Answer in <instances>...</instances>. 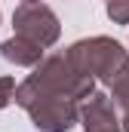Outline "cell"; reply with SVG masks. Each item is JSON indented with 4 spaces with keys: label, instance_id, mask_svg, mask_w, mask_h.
Masks as SVG:
<instances>
[{
    "label": "cell",
    "instance_id": "cell-1",
    "mask_svg": "<svg viewBox=\"0 0 129 132\" xmlns=\"http://www.w3.org/2000/svg\"><path fill=\"white\" fill-rule=\"evenodd\" d=\"M15 104L28 111L34 129H40V132H68L80 123V101L40 86L31 74L19 83Z\"/></svg>",
    "mask_w": 129,
    "mask_h": 132
},
{
    "label": "cell",
    "instance_id": "cell-2",
    "mask_svg": "<svg viewBox=\"0 0 129 132\" xmlns=\"http://www.w3.org/2000/svg\"><path fill=\"white\" fill-rule=\"evenodd\" d=\"M64 55H68V62L77 68L80 74L92 77L98 83H104V86H114V80H117V77L123 74V68L129 65V52L114 40V37H104V34H98V37H83V40L71 43V46L64 49Z\"/></svg>",
    "mask_w": 129,
    "mask_h": 132
},
{
    "label": "cell",
    "instance_id": "cell-3",
    "mask_svg": "<svg viewBox=\"0 0 129 132\" xmlns=\"http://www.w3.org/2000/svg\"><path fill=\"white\" fill-rule=\"evenodd\" d=\"M31 77L40 83V86H46V89H52V92H62V95H68V98H74V101H86L92 92H95V83H98V80H92V77L80 74L77 68L68 62L64 52L46 55L40 65L34 68Z\"/></svg>",
    "mask_w": 129,
    "mask_h": 132
},
{
    "label": "cell",
    "instance_id": "cell-4",
    "mask_svg": "<svg viewBox=\"0 0 129 132\" xmlns=\"http://www.w3.org/2000/svg\"><path fill=\"white\" fill-rule=\"evenodd\" d=\"M12 31L28 37V40H34V43H40L43 49H49L62 37V22L52 12V6L34 0V3H19L15 6V12H12Z\"/></svg>",
    "mask_w": 129,
    "mask_h": 132
},
{
    "label": "cell",
    "instance_id": "cell-5",
    "mask_svg": "<svg viewBox=\"0 0 129 132\" xmlns=\"http://www.w3.org/2000/svg\"><path fill=\"white\" fill-rule=\"evenodd\" d=\"M80 123H83V132H123L120 111L104 92H92L80 104Z\"/></svg>",
    "mask_w": 129,
    "mask_h": 132
},
{
    "label": "cell",
    "instance_id": "cell-6",
    "mask_svg": "<svg viewBox=\"0 0 129 132\" xmlns=\"http://www.w3.org/2000/svg\"><path fill=\"white\" fill-rule=\"evenodd\" d=\"M0 55H3V62H9V65L15 68H37L46 55H43V46L40 43H34L28 37H22V34H12L9 40H3L0 43Z\"/></svg>",
    "mask_w": 129,
    "mask_h": 132
},
{
    "label": "cell",
    "instance_id": "cell-7",
    "mask_svg": "<svg viewBox=\"0 0 129 132\" xmlns=\"http://www.w3.org/2000/svg\"><path fill=\"white\" fill-rule=\"evenodd\" d=\"M111 101L120 111V123L123 132H129V86H111Z\"/></svg>",
    "mask_w": 129,
    "mask_h": 132
},
{
    "label": "cell",
    "instance_id": "cell-8",
    "mask_svg": "<svg viewBox=\"0 0 129 132\" xmlns=\"http://www.w3.org/2000/svg\"><path fill=\"white\" fill-rule=\"evenodd\" d=\"M104 12L114 25H129V0H108Z\"/></svg>",
    "mask_w": 129,
    "mask_h": 132
},
{
    "label": "cell",
    "instance_id": "cell-9",
    "mask_svg": "<svg viewBox=\"0 0 129 132\" xmlns=\"http://www.w3.org/2000/svg\"><path fill=\"white\" fill-rule=\"evenodd\" d=\"M15 89H19V86H15L12 77H0V111L15 101Z\"/></svg>",
    "mask_w": 129,
    "mask_h": 132
},
{
    "label": "cell",
    "instance_id": "cell-10",
    "mask_svg": "<svg viewBox=\"0 0 129 132\" xmlns=\"http://www.w3.org/2000/svg\"><path fill=\"white\" fill-rule=\"evenodd\" d=\"M114 86H129V65L123 68V74H120V77L114 80Z\"/></svg>",
    "mask_w": 129,
    "mask_h": 132
},
{
    "label": "cell",
    "instance_id": "cell-11",
    "mask_svg": "<svg viewBox=\"0 0 129 132\" xmlns=\"http://www.w3.org/2000/svg\"><path fill=\"white\" fill-rule=\"evenodd\" d=\"M22 3H34V0H22Z\"/></svg>",
    "mask_w": 129,
    "mask_h": 132
}]
</instances>
